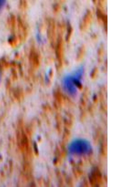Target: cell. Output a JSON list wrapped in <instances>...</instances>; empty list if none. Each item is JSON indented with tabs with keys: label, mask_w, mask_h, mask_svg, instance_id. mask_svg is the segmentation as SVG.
<instances>
[{
	"label": "cell",
	"mask_w": 125,
	"mask_h": 187,
	"mask_svg": "<svg viewBox=\"0 0 125 187\" xmlns=\"http://www.w3.org/2000/svg\"><path fill=\"white\" fill-rule=\"evenodd\" d=\"M104 54V48L103 44H101L97 50L98 58L101 59L102 58Z\"/></svg>",
	"instance_id": "cell-10"
},
{
	"label": "cell",
	"mask_w": 125,
	"mask_h": 187,
	"mask_svg": "<svg viewBox=\"0 0 125 187\" xmlns=\"http://www.w3.org/2000/svg\"><path fill=\"white\" fill-rule=\"evenodd\" d=\"M82 74L80 71L66 76L63 79L62 85L64 90L70 95L77 93L82 82Z\"/></svg>",
	"instance_id": "cell-1"
},
{
	"label": "cell",
	"mask_w": 125,
	"mask_h": 187,
	"mask_svg": "<svg viewBox=\"0 0 125 187\" xmlns=\"http://www.w3.org/2000/svg\"><path fill=\"white\" fill-rule=\"evenodd\" d=\"M86 51L85 46L84 45H81L78 49L77 55V59L78 60H80L83 58L86 54Z\"/></svg>",
	"instance_id": "cell-8"
},
{
	"label": "cell",
	"mask_w": 125,
	"mask_h": 187,
	"mask_svg": "<svg viewBox=\"0 0 125 187\" xmlns=\"http://www.w3.org/2000/svg\"><path fill=\"white\" fill-rule=\"evenodd\" d=\"M47 35L50 44L52 47H54L57 40L56 27L54 20L49 18L47 20Z\"/></svg>",
	"instance_id": "cell-3"
},
{
	"label": "cell",
	"mask_w": 125,
	"mask_h": 187,
	"mask_svg": "<svg viewBox=\"0 0 125 187\" xmlns=\"http://www.w3.org/2000/svg\"><path fill=\"white\" fill-rule=\"evenodd\" d=\"M93 19V14L90 10H88L83 16L80 25L82 31H87L91 26Z\"/></svg>",
	"instance_id": "cell-5"
},
{
	"label": "cell",
	"mask_w": 125,
	"mask_h": 187,
	"mask_svg": "<svg viewBox=\"0 0 125 187\" xmlns=\"http://www.w3.org/2000/svg\"><path fill=\"white\" fill-rule=\"evenodd\" d=\"M67 30L66 40L67 43H69L71 41L73 31L72 26L69 23H68L67 26Z\"/></svg>",
	"instance_id": "cell-9"
},
{
	"label": "cell",
	"mask_w": 125,
	"mask_h": 187,
	"mask_svg": "<svg viewBox=\"0 0 125 187\" xmlns=\"http://www.w3.org/2000/svg\"><path fill=\"white\" fill-rule=\"evenodd\" d=\"M1 72L0 71V81L1 79Z\"/></svg>",
	"instance_id": "cell-14"
},
{
	"label": "cell",
	"mask_w": 125,
	"mask_h": 187,
	"mask_svg": "<svg viewBox=\"0 0 125 187\" xmlns=\"http://www.w3.org/2000/svg\"><path fill=\"white\" fill-rule=\"evenodd\" d=\"M96 14L98 21L100 24H102L104 27L106 34L108 31V16L104 12V10L97 8Z\"/></svg>",
	"instance_id": "cell-6"
},
{
	"label": "cell",
	"mask_w": 125,
	"mask_h": 187,
	"mask_svg": "<svg viewBox=\"0 0 125 187\" xmlns=\"http://www.w3.org/2000/svg\"><path fill=\"white\" fill-rule=\"evenodd\" d=\"M6 2V1L0 0V10L3 7Z\"/></svg>",
	"instance_id": "cell-13"
},
{
	"label": "cell",
	"mask_w": 125,
	"mask_h": 187,
	"mask_svg": "<svg viewBox=\"0 0 125 187\" xmlns=\"http://www.w3.org/2000/svg\"><path fill=\"white\" fill-rule=\"evenodd\" d=\"M17 25L18 31L17 38L19 42L22 43L25 40L28 36L27 26L24 20L20 17L17 19Z\"/></svg>",
	"instance_id": "cell-4"
},
{
	"label": "cell",
	"mask_w": 125,
	"mask_h": 187,
	"mask_svg": "<svg viewBox=\"0 0 125 187\" xmlns=\"http://www.w3.org/2000/svg\"><path fill=\"white\" fill-rule=\"evenodd\" d=\"M19 7L21 9L25 10L27 7L26 2L25 0L21 1L20 2Z\"/></svg>",
	"instance_id": "cell-12"
},
{
	"label": "cell",
	"mask_w": 125,
	"mask_h": 187,
	"mask_svg": "<svg viewBox=\"0 0 125 187\" xmlns=\"http://www.w3.org/2000/svg\"><path fill=\"white\" fill-rule=\"evenodd\" d=\"M8 22L12 34L11 36H17L15 35L17 23V20L15 16L13 14L11 15L9 19Z\"/></svg>",
	"instance_id": "cell-7"
},
{
	"label": "cell",
	"mask_w": 125,
	"mask_h": 187,
	"mask_svg": "<svg viewBox=\"0 0 125 187\" xmlns=\"http://www.w3.org/2000/svg\"><path fill=\"white\" fill-rule=\"evenodd\" d=\"M69 151L76 155H85L91 153L92 147L90 143L83 139H78L73 141L68 147Z\"/></svg>",
	"instance_id": "cell-2"
},
{
	"label": "cell",
	"mask_w": 125,
	"mask_h": 187,
	"mask_svg": "<svg viewBox=\"0 0 125 187\" xmlns=\"http://www.w3.org/2000/svg\"><path fill=\"white\" fill-rule=\"evenodd\" d=\"M61 5L60 3H57L54 6V11L55 13H58L61 10Z\"/></svg>",
	"instance_id": "cell-11"
}]
</instances>
